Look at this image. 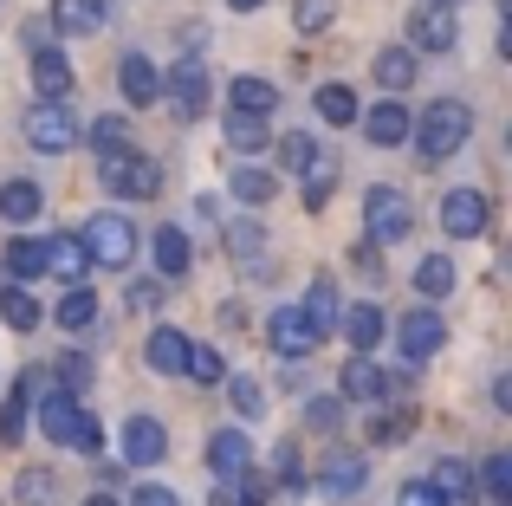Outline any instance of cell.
Here are the masks:
<instances>
[{"label":"cell","instance_id":"cell-1","mask_svg":"<svg viewBox=\"0 0 512 506\" xmlns=\"http://www.w3.org/2000/svg\"><path fill=\"white\" fill-rule=\"evenodd\" d=\"M409 137H415V150H422V163H448V156L474 137V111H467L461 98H435L409 124Z\"/></svg>","mask_w":512,"mask_h":506},{"label":"cell","instance_id":"cell-2","mask_svg":"<svg viewBox=\"0 0 512 506\" xmlns=\"http://www.w3.org/2000/svg\"><path fill=\"white\" fill-rule=\"evenodd\" d=\"M363 234H370L376 247H396L415 234V202L402 189H389V182H376L370 195H363Z\"/></svg>","mask_w":512,"mask_h":506},{"label":"cell","instance_id":"cell-3","mask_svg":"<svg viewBox=\"0 0 512 506\" xmlns=\"http://www.w3.org/2000/svg\"><path fill=\"white\" fill-rule=\"evenodd\" d=\"M98 182L111 195H124V202H150V195H163V169H156L150 156H137V150L98 156Z\"/></svg>","mask_w":512,"mask_h":506},{"label":"cell","instance_id":"cell-4","mask_svg":"<svg viewBox=\"0 0 512 506\" xmlns=\"http://www.w3.org/2000/svg\"><path fill=\"white\" fill-rule=\"evenodd\" d=\"M266 344H273L286 364H299V357H312L318 344H325V325H318L305 305H279V312L266 318Z\"/></svg>","mask_w":512,"mask_h":506},{"label":"cell","instance_id":"cell-5","mask_svg":"<svg viewBox=\"0 0 512 506\" xmlns=\"http://www.w3.org/2000/svg\"><path fill=\"white\" fill-rule=\"evenodd\" d=\"M20 130H26V143H33L39 156H65L78 143V124H72V111H65V98H39L33 111L20 117Z\"/></svg>","mask_w":512,"mask_h":506},{"label":"cell","instance_id":"cell-6","mask_svg":"<svg viewBox=\"0 0 512 506\" xmlns=\"http://www.w3.org/2000/svg\"><path fill=\"white\" fill-rule=\"evenodd\" d=\"M78 241H85L91 266H130L137 260V228H130L124 215H91L85 228H78Z\"/></svg>","mask_w":512,"mask_h":506},{"label":"cell","instance_id":"cell-7","mask_svg":"<svg viewBox=\"0 0 512 506\" xmlns=\"http://www.w3.org/2000/svg\"><path fill=\"white\" fill-rule=\"evenodd\" d=\"M396 344H402V364H422V357H435L441 344H448V318H441L435 305H415V312H402Z\"/></svg>","mask_w":512,"mask_h":506},{"label":"cell","instance_id":"cell-8","mask_svg":"<svg viewBox=\"0 0 512 506\" xmlns=\"http://www.w3.org/2000/svg\"><path fill=\"white\" fill-rule=\"evenodd\" d=\"M363 481H370V461L357 455V448H325V461H318V494L325 500H350V494H363Z\"/></svg>","mask_w":512,"mask_h":506},{"label":"cell","instance_id":"cell-9","mask_svg":"<svg viewBox=\"0 0 512 506\" xmlns=\"http://www.w3.org/2000/svg\"><path fill=\"white\" fill-rule=\"evenodd\" d=\"M163 98H169L182 117H201V111L214 104V78H208V65H201V59H182L175 72H163Z\"/></svg>","mask_w":512,"mask_h":506},{"label":"cell","instance_id":"cell-10","mask_svg":"<svg viewBox=\"0 0 512 506\" xmlns=\"http://www.w3.org/2000/svg\"><path fill=\"white\" fill-rule=\"evenodd\" d=\"M441 234H448V241H480V234H487V195L448 189L441 195Z\"/></svg>","mask_w":512,"mask_h":506},{"label":"cell","instance_id":"cell-11","mask_svg":"<svg viewBox=\"0 0 512 506\" xmlns=\"http://www.w3.org/2000/svg\"><path fill=\"white\" fill-rule=\"evenodd\" d=\"M454 39H461V26H454L448 7L422 0V7L409 13V46H415V52H454Z\"/></svg>","mask_w":512,"mask_h":506},{"label":"cell","instance_id":"cell-12","mask_svg":"<svg viewBox=\"0 0 512 506\" xmlns=\"http://www.w3.org/2000/svg\"><path fill=\"white\" fill-rule=\"evenodd\" d=\"M163 455H169V429L156 416H130L124 422V461L130 468H156Z\"/></svg>","mask_w":512,"mask_h":506},{"label":"cell","instance_id":"cell-13","mask_svg":"<svg viewBox=\"0 0 512 506\" xmlns=\"http://www.w3.org/2000/svg\"><path fill=\"white\" fill-rule=\"evenodd\" d=\"M46 273L52 279H65V286H85L91 279V253H85V241H78V234H46Z\"/></svg>","mask_w":512,"mask_h":506},{"label":"cell","instance_id":"cell-14","mask_svg":"<svg viewBox=\"0 0 512 506\" xmlns=\"http://www.w3.org/2000/svg\"><path fill=\"white\" fill-rule=\"evenodd\" d=\"M357 117H363V137H370L376 150H402V143H409V124H415L409 104H396V98L370 104V111H357Z\"/></svg>","mask_w":512,"mask_h":506},{"label":"cell","instance_id":"cell-15","mask_svg":"<svg viewBox=\"0 0 512 506\" xmlns=\"http://www.w3.org/2000/svg\"><path fill=\"white\" fill-rule=\"evenodd\" d=\"M78 416H85V403H78L72 390H59V383H52L46 396H39V435H46V442H72V429H78Z\"/></svg>","mask_w":512,"mask_h":506},{"label":"cell","instance_id":"cell-16","mask_svg":"<svg viewBox=\"0 0 512 506\" xmlns=\"http://www.w3.org/2000/svg\"><path fill=\"white\" fill-rule=\"evenodd\" d=\"M428 481H435V494L448 500V506H474V500H480V474L467 468L461 455H441V461H435V474H428Z\"/></svg>","mask_w":512,"mask_h":506},{"label":"cell","instance_id":"cell-17","mask_svg":"<svg viewBox=\"0 0 512 506\" xmlns=\"http://www.w3.org/2000/svg\"><path fill=\"white\" fill-rule=\"evenodd\" d=\"M46 26H52V33H65V39H91L104 26V0H52Z\"/></svg>","mask_w":512,"mask_h":506},{"label":"cell","instance_id":"cell-18","mask_svg":"<svg viewBox=\"0 0 512 506\" xmlns=\"http://www.w3.org/2000/svg\"><path fill=\"white\" fill-rule=\"evenodd\" d=\"M117 85H124L130 104H163V72H156L143 52H124V59H117Z\"/></svg>","mask_w":512,"mask_h":506},{"label":"cell","instance_id":"cell-19","mask_svg":"<svg viewBox=\"0 0 512 506\" xmlns=\"http://www.w3.org/2000/svg\"><path fill=\"white\" fill-rule=\"evenodd\" d=\"M338 396L344 403H383V370L370 364V351H350V364L338 370Z\"/></svg>","mask_w":512,"mask_h":506},{"label":"cell","instance_id":"cell-20","mask_svg":"<svg viewBox=\"0 0 512 506\" xmlns=\"http://www.w3.org/2000/svg\"><path fill=\"white\" fill-rule=\"evenodd\" d=\"M240 468H253V442L240 429H214L208 435V474L227 481V474H240Z\"/></svg>","mask_w":512,"mask_h":506},{"label":"cell","instance_id":"cell-21","mask_svg":"<svg viewBox=\"0 0 512 506\" xmlns=\"http://www.w3.org/2000/svg\"><path fill=\"white\" fill-rule=\"evenodd\" d=\"M266 500H273V481H266L260 468H240V474H227V481L208 494V506H266Z\"/></svg>","mask_w":512,"mask_h":506},{"label":"cell","instance_id":"cell-22","mask_svg":"<svg viewBox=\"0 0 512 506\" xmlns=\"http://www.w3.org/2000/svg\"><path fill=\"white\" fill-rule=\"evenodd\" d=\"M150 253H156V273H163V279H182L188 266H195V241H188V228H156Z\"/></svg>","mask_w":512,"mask_h":506},{"label":"cell","instance_id":"cell-23","mask_svg":"<svg viewBox=\"0 0 512 506\" xmlns=\"http://www.w3.org/2000/svg\"><path fill=\"white\" fill-rule=\"evenodd\" d=\"M33 390H39V370L13 377L7 403H0V442H20V435H26V416H33Z\"/></svg>","mask_w":512,"mask_h":506},{"label":"cell","instance_id":"cell-24","mask_svg":"<svg viewBox=\"0 0 512 506\" xmlns=\"http://www.w3.org/2000/svg\"><path fill=\"white\" fill-rule=\"evenodd\" d=\"M370 78L389 91V98H396V91H409L415 85V46H383L370 59Z\"/></svg>","mask_w":512,"mask_h":506},{"label":"cell","instance_id":"cell-25","mask_svg":"<svg viewBox=\"0 0 512 506\" xmlns=\"http://www.w3.org/2000/svg\"><path fill=\"white\" fill-rule=\"evenodd\" d=\"M143 357H150V370H156V377H182L188 331H175V325H156V331H150V344H143Z\"/></svg>","mask_w":512,"mask_h":506},{"label":"cell","instance_id":"cell-26","mask_svg":"<svg viewBox=\"0 0 512 506\" xmlns=\"http://www.w3.org/2000/svg\"><path fill=\"white\" fill-rule=\"evenodd\" d=\"M33 91L39 98H65L72 91V65H65L59 46H33Z\"/></svg>","mask_w":512,"mask_h":506},{"label":"cell","instance_id":"cell-27","mask_svg":"<svg viewBox=\"0 0 512 506\" xmlns=\"http://www.w3.org/2000/svg\"><path fill=\"white\" fill-rule=\"evenodd\" d=\"M338 325H344L350 351H376V344H383V312H376L370 299H357L350 312H338Z\"/></svg>","mask_w":512,"mask_h":506},{"label":"cell","instance_id":"cell-28","mask_svg":"<svg viewBox=\"0 0 512 506\" xmlns=\"http://www.w3.org/2000/svg\"><path fill=\"white\" fill-rule=\"evenodd\" d=\"M39 208H46V189H39V182H0V221H13V228H26V221L39 215Z\"/></svg>","mask_w":512,"mask_h":506},{"label":"cell","instance_id":"cell-29","mask_svg":"<svg viewBox=\"0 0 512 506\" xmlns=\"http://www.w3.org/2000/svg\"><path fill=\"white\" fill-rule=\"evenodd\" d=\"M221 137H227V150H240V156H260L266 143H273V130H266V117H253V111H227Z\"/></svg>","mask_w":512,"mask_h":506},{"label":"cell","instance_id":"cell-30","mask_svg":"<svg viewBox=\"0 0 512 506\" xmlns=\"http://www.w3.org/2000/svg\"><path fill=\"white\" fill-rule=\"evenodd\" d=\"M227 189H234V202L260 208V202H273V195H279V176H273V169H260V163H240L234 176H227Z\"/></svg>","mask_w":512,"mask_h":506},{"label":"cell","instance_id":"cell-31","mask_svg":"<svg viewBox=\"0 0 512 506\" xmlns=\"http://www.w3.org/2000/svg\"><path fill=\"white\" fill-rule=\"evenodd\" d=\"M409 429H415V409H409V403H402V409H370V422H363V442L396 448Z\"/></svg>","mask_w":512,"mask_h":506},{"label":"cell","instance_id":"cell-32","mask_svg":"<svg viewBox=\"0 0 512 506\" xmlns=\"http://www.w3.org/2000/svg\"><path fill=\"white\" fill-rule=\"evenodd\" d=\"M85 143H91L98 156H111V150H137V137H130V117H117V111L91 117V124H85Z\"/></svg>","mask_w":512,"mask_h":506},{"label":"cell","instance_id":"cell-33","mask_svg":"<svg viewBox=\"0 0 512 506\" xmlns=\"http://www.w3.org/2000/svg\"><path fill=\"white\" fill-rule=\"evenodd\" d=\"M454 286H461V279H454V260H448V253H428V260L415 266V292H422L428 305H435V299H448Z\"/></svg>","mask_w":512,"mask_h":506},{"label":"cell","instance_id":"cell-34","mask_svg":"<svg viewBox=\"0 0 512 506\" xmlns=\"http://www.w3.org/2000/svg\"><path fill=\"white\" fill-rule=\"evenodd\" d=\"M234 111H253V117H273L279 111V85L273 78H234Z\"/></svg>","mask_w":512,"mask_h":506},{"label":"cell","instance_id":"cell-35","mask_svg":"<svg viewBox=\"0 0 512 506\" xmlns=\"http://www.w3.org/2000/svg\"><path fill=\"white\" fill-rule=\"evenodd\" d=\"M52 318H59V331H91V325H98V292H91V286H72Z\"/></svg>","mask_w":512,"mask_h":506},{"label":"cell","instance_id":"cell-36","mask_svg":"<svg viewBox=\"0 0 512 506\" xmlns=\"http://www.w3.org/2000/svg\"><path fill=\"white\" fill-rule=\"evenodd\" d=\"M13 500H20V506H59V474H52V468H20Z\"/></svg>","mask_w":512,"mask_h":506},{"label":"cell","instance_id":"cell-37","mask_svg":"<svg viewBox=\"0 0 512 506\" xmlns=\"http://www.w3.org/2000/svg\"><path fill=\"white\" fill-rule=\"evenodd\" d=\"M273 494H305V461H299V442H279L273 448Z\"/></svg>","mask_w":512,"mask_h":506},{"label":"cell","instance_id":"cell-38","mask_svg":"<svg viewBox=\"0 0 512 506\" xmlns=\"http://www.w3.org/2000/svg\"><path fill=\"white\" fill-rule=\"evenodd\" d=\"M0 318H7L13 331H39V318H46V312H39V299L26 286H0Z\"/></svg>","mask_w":512,"mask_h":506},{"label":"cell","instance_id":"cell-39","mask_svg":"<svg viewBox=\"0 0 512 506\" xmlns=\"http://www.w3.org/2000/svg\"><path fill=\"white\" fill-rule=\"evenodd\" d=\"M312 163H318V137L312 130H286V137H279V169H286V176H305Z\"/></svg>","mask_w":512,"mask_h":506},{"label":"cell","instance_id":"cell-40","mask_svg":"<svg viewBox=\"0 0 512 506\" xmlns=\"http://www.w3.org/2000/svg\"><path fill=\"white\" fill-rule=\"evenodd\" d=\"M266 253V228L260 221H234V228H227V260L234 266H253Z\"/></svg>","mask_w":512,"mask_h":506},{"label":"cell","instance_id":"cell-41","mask_svg":"<svg viewBox=\"0 0 512 506\" xmlns=\"http://www.w3.org/2000/svg\"><path fill=\"white\" fill-rule=\"evenodd\" d=\"M474 474H480V500L512 506V455H487V468H474Z\"/></svg>","mask_w":512,"mask_h":506},{"label":"cell","instance_id":"cell-42","mask_svg":"<svg viewBox=\"0 0 512 506\" xmlns=\"http://www.w3.org/2000/svg\"><path fill=\"white\" fill-rule=\"evenodd\" d=\"M52 383H59V390H91V383H98V364H91V357L85 351H65L59 357V364H52Z\"/></svg>","mask_w":512,"mask_h":506},{"label":"cell","instance_id":"cell-43","mask_svg":"<svg viewBox=\"0 0 512 506\" xmlns=\"http://www.w3.org/2000/svg\"><path fill=\"white\" fill-rule=\"evenodd\" d=\"M318 117H325V124H357V91L350 85H318Z\"/></svg>","mask_w":512,"mask_h":506},{"label":"cell","instance_id":"cell-44","mask_svg":"<svg viewBox=\"0 0 512 506\" xmlns=\"http://www.w3.org/2000/svg\"><path fill=\"white\" fill-rule=\"evenodd\" d=\"M182 377H195L201 390H208V383H221V377H227L221 351H214V344H188V357H182Z\"/></svg>","mask_w":512,"mask_h":506},{"label":"cell","instance_id":"cell-45","mask_svg":"<svg viewBox=\"0 0 512 506\" xmlns=\"http://www.w3.org/2000/svg\"><path fill=\"white\" fill-rule=\"evenodd\" d=\"M305 312H312L325 331L338 325V279H331V273H318V279H312V292H305Z\"/></svg>","mask_w":512,"mask_h":506},{"label":"cell","instance_id":"cell-46","mask_svg":"<svg viewBox=\"0 0 512 506\" xmlns=\"http://www.w3.org/2000/svg\"><path fill=\"white\" fill-rule=\"evenodd\" d=\"M227 403H234V416H266V383L260 377H227Z\"/></svg>","mask_w":512,"mask_h":506},{"label":"cell","instance_id":"cell-47","mask_svg":"<svg viewBox=\"0 0 512 506\" xmlns=\"http://www.w3.org/2000/svg\"><path fill=\"white\" fill-rule=\"evenodd\" d=\"M7 273L13 279H39L46 273V247L39 241H7Z\"/></svg>","mask_w":512,"mask_h":506},{"label":"cell","instance_id":"cell-48","mask_svg":"<svg viewBox=\"0 0 512 506\" xmlns=\"http://www.w3.org/2000/svg\"><path fill=\"white\" fill-rule=\"evenodd\" d=\"M331 20H338V0H299V7H292V26H299L305 39H312V33H325Z\"/></svg>","mask_w":512,"mask_h":506},{"label":"cell","instance_id":"cell-49","mask_svg":"<svg viewBox=\"0 0 512 506\" xmlns=\"http://www.w3.org/2000/svg\"><path fill=\"white\" fill-rule=\"evenodd\" d=\"M338 422H344V396H312V403H305V429L338 435Z\"/></svg>","mask_w":512,"mask_h":506},{"label":"cell","instance_id":"cell-50","mask_svg":"<svg viewBox=\"0 0 512 506\" xmlns=\"http://www.w3.org/2000/svg\"><path fill=\"white\" fill-rule=\"evenodd\" d=\"M65 448H78V455H98V448H104V422H98V416L85 409V416H78V429H72V442H65Z\"/></svg>","mask_w":512,"mask_h":506},{"label":"cell","instance_id":"cell-51","mask_svg":"<svg viewBox=\"0 0 512 506\" xmlns=\"http://www.w3.org/2000/svg\"><path fill=\"white\" fill-rule=\"evenodd\" d=\"M396 506H448V500L435 494V481H402L396 487Z\"/></svg>","mask_w":512,"mask_h":506},{"label":"cell","instance_id":"cell-52","mask_svg":"<svg viewBox=\"0 0 512 506\" xmlns=\"http://www.w3.org/2000/svg\"><path fill=\"white\" fill-rule=\"evenodd\" d=\"M331 176H338V169L318 156V163H312V189H305V208H325L331 202Z\"/></svg>","mask_w":512,"mask_h":506},{"label":"cell","instance_id":"cell-53","mask_svg":"<svg viewBox=\"0 0 512 506\" xmlns=\"http://www.w3.org/2000/svg\"><path fill=\"white\" fill-rule=\"evenodd\" d=\"M130 506H182V500H175V487H163V481H143V487H130Z\"/></svg>","mask_w":512,"mask_h":506},{"label":"cell","instance_id":"cell-54","mask_svg":"<svg viewBox=\"0 0 512 506\" xmlns=\"http://www.w3.org/2000/svg\"><path fill=\"white\" fill-rule=\"evenodd\" d=\"M350 266H357L363 279H376V273H383V253H376V241H370V234H363V241L350 247Z\"/></svg>","mask_w":512,"mask_h":506},{"label":"cell","instance_id":"cell-55","mask_svg":"<svg viewBox=\"0 0 512 506\" xmlns=\"http://www.w3.org/2000/svg\"><path fill=\"white\" fill-rule=\"evenodd\" d=\"M163 299H169V286H156V279H137V286H130V305H137V312H156Z\"/></svg>","mask_w":512,"mask_h":506},{"label":"cell","instance_id":"cell-56","mask_svg":"<svg viewBox=\"0 0 512 506\" xmlns=\"http://www.w3.org/2000/svg\"><path fill=\"white\" fill-rule=\"evenodd\" d=\"M493 409H512V377H493Z\"/></svg>","mask_w":512,"mask_h":506},{"label":"cell","instance_id":"cell-57","mask_svg":"<svg viewBox=\"0 0 512 506\" xmlns=\"http://www.w3.org/2000/svg\"><path fill=\"white\" fill-rule=\"evenodd\" d=\"M227 7H234V13H260L266 0H227Z\"/></svg>","mask_w":512,"mask_h":506},{"label":"cell","instance_id":"cell-58","mask_svg":"<svg viewBox=\"0 0 512 506\" xmlns=\"http://www.w3.org/2000/svg\"><path fill=\"white\" fill-rule=\"evenodd\" d=\"M85 506H117V494H91V500H85Z\"/></svg>","mask_w":512,"mask_h":506},{"label":"cell","instance_id":"cell-59","mask_svg":"<svg viewBox=\"0 0 512 506\" xmlns=\"http://www.w3.org/2000/svg\"><path fill=\"white\" fill-rule=\"evenodd\" d=\"M435 7H448V13H461V7H467V0H435Z\"/></svg>","mask_w":512,"mask_h":506}]
</instances>
